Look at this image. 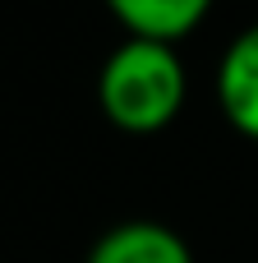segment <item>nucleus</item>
Listing matches in <instances>:
<instances>
[{"label": "nucleus", "instance_id": "obj_3", "mask_svg": "<svg viewBox=\"0 0 258 263\" xmlns=\"http://www.w3.org/2000/svg\"><path fill=\"white\" fill-rule=\"evenodd\" d=\"M83 263H194V250L175 227L152 217H129L102 231Z\"/></svg>", "mask_w": 258, "mask_h": 263}, {"label": "nucleus", "instance_id": "obj_4", "mask_svg": "<svg viewBox=\"0 0 258 263\" xmlns=\"http://www.w3.org/2000/svg\"><path fill=\"white\" fill-rule=\"evenodd\" d=\"M102 5L125 28V37L180 46L185 37H194L203 28V18L212 14L217 0H102Z\"/></svg>", "mask_w": 258, "mask_h": 263}, {"label": "nucleus", "instance_id": "obj_2", "mask_svg": "<svg viewBox=\"0 0 258 263\" xmlns=\"http://www.w3.org/2000/svg\"><path fill=\"white\" fill-rule=\"evenodd\" d=\"M217 106L235 134L258 143V23L240 28L217 60Z\"/></svg>", "mask_w": 258, "mask_h": 263}, {"label": "nucleus", "instance_id": "obj_1", "mask_svg": "<svg viewBox=\"0 0 258 263\" xmlns=\"http://www.w3.org/2000/svg\"><path fill=\"white\" fill-rule=\"evenodd\" d=\"M189 97L180 46L125 37L97 69V106L120 134H162Z\"/></svg>", "mask_w": 258, "mask_h": 263}]
</instances>
